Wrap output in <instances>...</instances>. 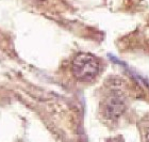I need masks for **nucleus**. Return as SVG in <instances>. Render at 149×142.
I'll use <instances>...</instances> for the list:
<instances>
[{
  "mask_svg": "<svg viewBox=\"0 0 149 142\" xmlns=\"http://www.w3.org/2000/svg\"><path fill=\"white\" fill-rule=\"evenodd\" d=\"M131 93L129 84L118 75L104 81L99 99V115L103 123L114 128L129 110Z\"/></svg>",
  "mask_w": 149,
  "mask_h": 142,
  "instance_id": "nucleus-1",
  "label": "nucleus"
},
{
  "mask_svg": "<svg viewBox=\"0 0 149 142\" xmlns=\"http://www.w3.org/2000/svg\"><path fill=\"white\" fill-rule=\"evenodd\" d=\"M103 65L101 59L90 53H79L72 62L74 77L80 82L91 84L102 73Z\"/></svg>",
  "mask_w": 149,
  "mask_h": 142,
  "instance_id": "nucleus-2",
  "label": "nucleus"
},
{
  "mask_svg": "<svg viewBox=\"0 0 149 142\" xmlns=\"http://www.w3.org/2000/svg\"><path fill=\"white\" fill-rule=\"evenodd\" d=\"M137 129L141 142H149V113L145 114L137 122Z\"/></svg>",
  "mask_w": 149,
  "mask_h": 142,
  "instance_id": "nucleus-3",
  "label": "nucleus"
},
{
  "mask_svg": "<svg viewBox=\"0 0 149 142\" xmlns=\"http://www.w3.org/2000/svg\"><path fill=\"white\" fill-rule=\"evenodd\" d=\"M104 142H126V141H125L124 137L120 136V135H117V136L110 137V138H108Z\"/></svg>",
  "mask_w": 149,
  "mask_h": 142,
  "instance_id": "nucleus-4",
  "label": "nucleus"
}]
</instances>
